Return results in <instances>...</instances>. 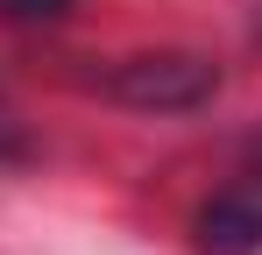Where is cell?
Masks as SVG:
<instances>
[{
    "label": "cell",
    "instance_id": "cell-4",
    "mask_svg": "<svg viewBox=\"0 0 262 255\" xmlns=\"http://www.w3.org/2000/svg\"><path fill=\"white\" fill-rule=\"evenodd\" d=\"M21 149H29V135L14 121V107H0V156H21Z\"/></svg>",
    "mask_w": 262,
    "mask_h": 255
},
{
    "label": "cell",
    "instance_id": "cell-1",
    "mask_svg": "<svg viewBox=\"0 0 262 255\" xmlns=\"http://www.w3.org/2000/svg\"><path fill=\"white\" fill-rule=\"evenodd\" d=\"M99 92L121 107H142V114H191L220 92V64L191 57V50H149V57H121L99 78Z\"/></svg>",
    "mask_w": 262,
    "mask_h": 255
},
{
    "label": "cell",
    "instance_id": "cell-2",
    "mask_svg": "<svg viewBox=\"0 0 262 255\" xmlns=\"http://www.w3.org/2000/svg\"><path fill=\"white\" fill-rule=\"evenodd\" d=\"M199 255H262V142L191 220Z\"/></svg>",
    "mask_w": 262,
    "mask_h": 255
},
{
    "label": "cell",
    "instance_id": "cell-3",
    "mask_svg": "<svg viewBox=\"0 0 262 255\" xmlns=\"http://www.w3.org/2000/svg\"><path fill=\"white\" fill-rule=\"evenodd\" d=\"M78 0H0V14H14V22H57V14H71Z\"/></svg>",
    "mask_w": 262,
    "mask_h": 255
}]
</instances>
